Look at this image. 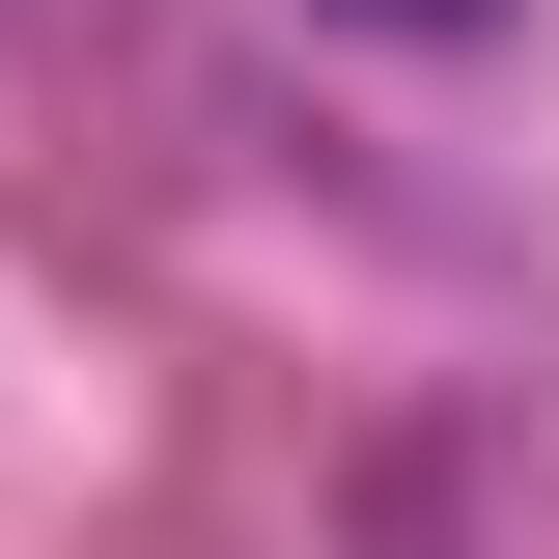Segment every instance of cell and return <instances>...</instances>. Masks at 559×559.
Instances as JSON below:
<instances>
[{"label":"cell","mask_w":559,"mask_h":559,"mask_svg":"<svg viewBox=\"0 0 559 559\" xmlns=\"http://www.w3.org/2000/svg\"><path fill=\"white\" fill-rule=\"evenodd\" d=\"M336 28H476V0H336Z\"/></svg>","instance_id":"cell-1"}]
</instances>
